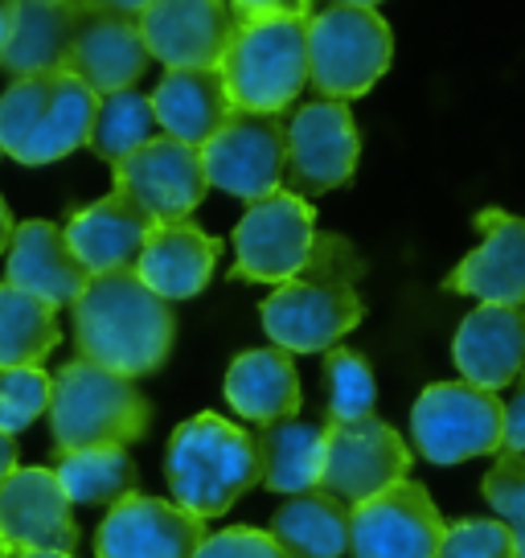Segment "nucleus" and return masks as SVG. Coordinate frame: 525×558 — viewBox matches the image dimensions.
I'll list each match as a JSON object with an SVG mask.
<instances>
[{"label": "nucleus", "instance_id": "f257e3e1", "mask_svg": "<svg viewBox=\"0 0 525 558\" xmlns=\"http://www.w3.org/2000/svg\"><path fill=\"white\" fill-rule=\"evenodd\" d=\"M74 308L78 357L123 378H144L169 362L173 349V308L144 288L136 271L90 276Z\"/></svg>", "mask_w": 525, "mask_h": 558}, {"label": "nucleus", "instance_id": "f03ea898", "mask_svg": "<svg viewBox=\"0 0 525 558\" xmlns=\"http://www.w3.org/2000/svg\"><path fill=\"white\" fill-rule=\"evenodd\" d=\"M353 259L350 243L333 234H316L313 259L296 279L280 283L262 300V329L283 353H329L345 341V332L362 325L366 304L353 288L345 263Z\"/></svg>", "mask_w": 525, "mask_h": 558}, {"label": "nucleus", "instance_id": "7ed1b4c3", "mask_svg": "<svg viewBox=\"0 0 525 558\" xmlns=\"http://www.w3.org/2000/svg\"><path fill=\"white\" fill-rule=\"evenodd\" d=\"M164 476L176 506L210 522L259 485V456L243 427L213 411H202L185 418L169 439Z\"/></svg>", "mask_w": 525, "mask_h": 558}, {"label": "nucleus", "instance_id": "20e7f679", "mask_svg": "<svg viewBox=\"0 0 525 558\" xmlns=\"http://www.w3.org/2000/svg\"><path fill=\"white\" fill-rule=\"evenodd\" d=\"M152 407L141 386L123 374L90 366L74 357L53 374L50 390V432L58 452L87 448H127L148 432Z\"/></svg>", "mask_w": 525, "mask_h": 558}, {"label": "nucleus", "instance_id": "39448f33", "mask_svg": "<svg viewBox=\"0 0 525 558\" xmlns=\"http://www.w3.org/2000/svg\"><path fill=\"white\" fill-rule=\"evenodd\" d=\"M308 21L271 17L239 21L227 53L218 62V78L227 87L234 111L280 116L308 87Z\"/></svg>", "mask_w": 525, "mask_h": 558}, {"label": "nucleus", "instance_id": "423d86ee", "mask_svg": "<svg viewBox=\"0 0 525 558\" xmlns=\"http://www.w3.org/2000/svg\"><path fill=\"white\" fill-rule=\"evenodd\" d=\"M394 58V37L374 4L341 0L308 21V83L320 99L350 104L366 95Z\"/></svg>", "mask_w": 525, "mask_h": 558}, {"label": "nucleus", "instance_id": "0eeeda50", "mask_svg": "<svg viewBox=\"0 0 525 558\" xmlns=\"http://www.w3.org/2000/svg\"><path fill=\"white\" fill-rule=\"evenodd\" d=\"M411 432L419 456L431 464H464L476 456H497L505 436V402L464 378L431 383L415 399Z\"/></svg>", "mask_w": 525, "mask_h": 558}, {"label": "nucleus", "instance_id": "6e6552de", "mask_svg": "<svg viewBox=\"0 0 525 558\" xmlns=\"http://www.w3.org/2000/svg\"><path fill=\"white\" fill-rule=\"evenodd\" d=\"M406 472H411V444L378 415L357 423H325L320 476H316V488L325 497L357 509L362 501L406 481Z\"/></svg>", "mask_w": 525, "mask_h": 558}, {"label": "nucleus", "instance_id": "1a4fd4ad", "mask_svg": "<svg viewBox=\"0 0 525 558\" xmlns=\"http://www.w3.org/2000/svg\"><path fill=\"white\" fill-rule=\"evenodd\" d=\"M288 153H283V193L300 202L350 185L362 157V136L350 104L313 99L296 107L288 120Z\"/></svg>", "mask_w": 525, "mask_h": 558}, {"label": "nucleus", "instance_id": "9d476101", "mask_svg": "<svg viewBox=\"0 0 525 558\" xmlns=\"http://www.w3.org/2000/svg\"><path fill=\"white\" fill-rule=\"evenodd\" d=\"M316 246V214L308 202L276 190L262 202H251L234 227V267L230 279L251 283H288L296 279Z\"/></svg>", "mask_w": 525, "mask_h": 558}, {"label": "nucleus", "instance_id": "9b49d317", "mask_svg": "<svg viewBox=\"0 0 525 558\" xmlns=\"http://www.w3.org/2000/svg\"><path fill=\"white\" fill-rule=\"evenodd\" d=\"M283 153H288L283 116L234 111L202 148V169L213 190L243 197L251 206L283 190Z\"/></svg>", "mask_w": 525, "mask_h": 558}, {"label": "nucleus", "instance_id": "f8f14e48", "mask_svg": "<svg viewBox=\"0 0 525 558\" xmlns=\"http://www.w3.org/2000/svg\"><path fill=\"white\" fill-rule=\"evenodd\" d=\"M144 66L148 46L141 37V4H78L66 74L107 99L136 87Z\"/></svg>", "mask_w": 525, "mask_h": 558}, {"label": "nucleus", "instance_id": "ddd939ff", "mask_svg": "<svg viewBox=\"0 0 525 558\" xmlns=\"http://www.w3.org/2000/svg\"><path fill=\"white\" fill-rule=\"evenodd\" d=\"M431 493L419 481H399L386 493L350 509V555L353 558H436L443 542Z\"/></svg>", "mask_w": 525, "mask_h": 558}, {"label": "nucleus", "instance_id": "4468645a", "mask_svg": "<svg viewBox=\"0 0 525 558\" xmlns=\"http://www.w3.org/2000/svg\"><path fill=\"white\" fill-rule=\"evenodd\" d=\"M115 169V190L132 197L152 222H185L210 190L202 153L169 136H152Z\"/></svg>", "mask_w": 525, "mask_h": 558}, {"label": "nucleus", "instance_id": "2eb2a0df", "mask_svg": "<svg viewBox=\"0 0 525 558\" xmlns=\"http://www.w3.org/2000/svg\"><path fill=\"white\" fill-rule=\"evenodd\" d=\"M239 29L222 0H152L141 4V37L148 58L169 70H218Z\"/></svg>", "mask_w": 525, "mask_h": 558}, {"label": "nucleus", "instance_id": "dca6fc26", "mask_svg": "<svg viewBox=\"0 0 525 558\" xmlns=\"http://www.w3.org/2000/svg\"><path fill=\"white\" fill-rule=\"evenodd\" d=\"M210 538L206 522L164 497L132 493L111 506L95 534V558H193Z\"/></svg>", "mask_w": 525, "mask_h": 558}, {"label": "nucleus", "instance_id": "f3484780", "mask_svg": "<svg viewBox=\"0 0 525 558\" xmlns=\"http://www.w3.org/2000/svg\"><path fill=\"white\" fill-rule=\"evenodd\" d=\"M0 542L4 550L74 555V506L53 481V469H17L0 481Z\"/></svg>", "mask_w": 525, "mask_h": 558}, {"label": "nucleus", "instance_id": "a211bd4d", "mask_svg": "<svg viewBox=\"0 0 525 558\" xmlns=\"http://www.w3.org/2000/svg\"><path fill=\"white\" fill-rule=\"evenodd\" d=\"M476 230H480V246L455 263L443 288L480 304L525 308V218L505 209H480Z\"/></svg>", "mask_w": 525, "mask_h": 558}, {"label": "nucleus", "instance_id": "6ab92c4d", "mask_svg": "<svg viewBox=\"0 0 525 558\" xmlns=\"http://www.w3.org/2000/svg\"><path fill=\"white\" fill-rule=\"evenodd\" d=\"M152 227L157 222L132 197L111 190L99 202L74 209L62 234L71 243L74 259L87 267V276H107V271H132L136 267L144 239Z\"/></svg>", "mask_w": 525, "mask_h": 558}, {"label": "nucleus", "instance_id": "aec40b11", "mask_svg": "<svg viewBox=\"0 0 525 558\" xmlns=\"http://www.w3.org/2000/svg\"><path fill=\"white\" fill-rule=\"evenodd\" d=\"M452 357L464 383L497 395L525 366V308L476 304L455 329Z\"/></svg>", "mask_w": 525, "mask_h": 558}, {"label": "nucleus", "instance_id": "412c9836", "mask_svg": "<svg viewBox=\"0 0 525 558\" xmlns=\"http://www.w3.org/2000/svg\"><path fill=\"white\" fill-rule=\"evenodd\" d=\"M87 279H90L87 267L74 259L62 227L34 218V222H21L13 230L4 283L29 292L34 300L50 304L53 313H58V308H66V304H74V300L83 296Z\"/></svg>", "mask_w": 525, "mask_h": 558}, {"label": "nucleus", "instance_id": "4be33fe9", "mask_svg": "<svg viewBox=\"0 0 525 558\" xmlns=\"http://www.w3.org/2000/svg\"><path fill=\"white\" fill-rule=\"evenodd\" d=\"M218 251H222V243L210 239L202 227H193L190 218L185 222H157L148 230L141 259L132 271L144 279V288L152 296L173 304V300L197 296L210 283L213 267H218Z\"/></svg>", "mask_w": 525, "mask_h": 558}, {"label": "nucleus", "instance_id": "5701e85b", "mask_svg": "<svg viewBox=\"0 0 525 558\" xmlns=\"http://www.w3.org/2000/svg\"><path fill=\"white\" fill-rule=\"evenodd\" d=\"M74 21L78 4L74 0H21L9 17V37L0 50V70L13 78H37V74H62L71 58Z\"/></svg>", "mask_w": 525, "mask_h": 558}, {"label": "nucleus", "instance_id": "b1692460", "mask_svg": "<svg viewBox=\"0 0 525 558\" xmlns=\"http://www.w3.org/2000/svg\"><path fill=\"white\" fill-rule=\"evenodd\" d=\"M148 104H152V120L164 128V136L181 140L197 153L234 116L218 70H169Z\"/></svg>", "mask_w": 525, "mask_h": 558}, {"label": "nucleus", "instance_id": "393cba45", "mask_svg": "<svg viewBox=\"0 0 525 558\" xmlns=\"http://www.w3.org/2000/svg\"><path fill=\"white\" fill-rule=\"evenodd\" d=\"M227 402L243 418L271 427L300 411V374L292 353L276 345L246 349L227 369Z\"/></svg>", "mask_w": 525, "mask_h": 558}, {"label": "nucleus", "instance_id": "a878e982", "mask_svg": "<svg viewBox=\"0 0 525 558\" xmlns=\"http://www.w3.org/2000/svg\"><path fill=\"white\" fill-rule=\"evenodd\" d=\"M259 456V485L271 493H313L320 476V444H325V423H304V418H283L271 427H259L255 436Z\"/></svg>", "mask_w": 525, "mask_h": 558}, {"label": "nucleus", "instance_id": "bb28decb", "mask_svg": "<svg viewBox=\"0 0 525 558\" xmlns=\"http://www.w3.org/2000/svg\"><path fill=\"white\" fill-rule=\"evenodd\" d=\"M95 116H99V95L66 70L53 74L50 99H46V111H41L25 153H21V165H50V160L71 157L74 148L90 144Z\"/></svg>", "mask_w": 525, "mask_h": 558}, {"label": "nucleus", "instance_id": "cd10ccee", "mask_svg": "<svg viewBox=\"0 0 525 558\" xmlns=\"http://www.w3.org/2000/svg\"><path fill=\"white\" fill-rule=\"evenodd\" d=\"M271 538L288 558H345L350 550V509L320 488L300 493L271 518Z\"/></svg>", "mask_w": 525, "mask_h": 558}, {"label": "nucleus", "instance_id": "c85d7f7f", "mask_svg": "<svg viewBox=\"0 0 525 558\" xmlns=\"http://www.w3.org/2000/svg\"><path fill=\"white\" fill-rule=\"evenodd\" d=\"M53 481L71 506H120L136 493V460L127 448H87L58 452Z\"/></svg>", "mask_w": 525, "mask_h": 558}, {"label": "nucleus", "instance_id": "c756f323", "mask_svg": "<svg viewBox=\"0 0 525 558\" xmlns=\"http://www.w3.org/2000/svg\"><path fill=\"white\" fill-rule=\"evenodd\" d=\"M58 349V313L13 283H0V374L34 369Z\"/></svg>", "mask_w": 525, "mask_h": 558}, {"label": "nucleus", "instance_id": "7c9ffc66", "mask_svg": "<svg viewBox=\"0 0 525 558\" xmlns=\"http://www.w3.org/2000/svg\"><path fill=\"white\" fill-rule=\"evenodd\" d=\"M152 104L141 90H120L99 99V116L90 128V153L95 157L120 165L123 157H132L141 144L152 140Z\"/></svg>", "mask_w": 525, "mask_h": 558}, {"label": "nucleus", "instance_id": "2f4dec72", "mask_svg": "<svg viewBox=\"0 0 525 558\" xmlns=\"http://www.w3.org/2000/svg\"><path fill=\"white\" fill-rule=\"evenodd\" d=\"M325 386H329V423H357L378 407L374 369L357 349L337 345L325 353Z\"/></svg>", "mask_w": 525, "mask_h": 558}, {"label": "nucleus", "instance_id": "473e14b6", "mask_svg": "<svg viewBox=\"0 0 525 558\" xmlns=\"http://www.w3.org/2000/svg\"><path fill=\"white\" fill-rule=\"evenodd\" d=\"M480 493H485V501L497 513V522L513 534L517 558H525V456L517 452L497 456V464L480 481Z\"/></svg>", "mask_w": 525, "mask_h": 558}, {"label": "nucleus", "instance_id": "72a5a7b5", "mask_svg": "<svg viewBox=\"0 0 525 558\" xmlns=\"http://www.w3.org/2000/svg\"><path fill=\"white\" fill-rule=\"evenodd\" d=\"M53 378L46 369H9L0 374V432L17 436L34 427L37 418L50 411Z\"/></svg>", "mask_w": 525, "mask_h": 558}, {"label": "nucleus", "instance_id": "f704fd0d", "mask_svg": "<svg viewBox=\"0 0 525 558\" xmlns=\"http://www.w3.org/2000/svg\"><path fill=\"white\" fill-rule=\"evenodd\" d=\"M436 558H517L513 534L492 518H464L443 530Z\"/></svg>", "mask_w": 525, "mask_h": 558}, {"label": "nucleus", "instance_id": "c9c22d12", "mask_svg": "<svg viewBox=\"0 0 525 558\" xmlns=\"http://www.w3.org/2000/svg\"><path fill=\"white\" fill-rule=\"evenodd\" d=\"M193 558H288L280 550V542L271 538L267 530H251V525H230L218 530L197 546Z\"/></svg>", "mask_w": 525, "mask_h": 558}, {"label": "nucleus", "instance_id": "e433bc0d", "mask_svg": "<svg viewBox=\"0 0 525 558\" xmlns=\"http://www.w3.org/2000/svg\"><path fill=\"white\" fill-rule=\"evenodd\" d=\"M501 452L525 456V366L513 378V395L505 407V436H501Z\"/></svg>", "mask_w": 525, "mask_h": 558}, {"label": "nucleus", "instance_id": "4c0bfd02", "mask_svg": "<svg viewBox=\"0 0 525 558\" xmlns=\"http://www.w3.org/2000/svg\"><path fill=\"white\" fill-rule=\"evenodd\" d=\"M21 464H17V436H9V432H0V481L4 476H13Z\"/></svg>", "mask_w": 525, "mask_h": 558}, {"label": "nucleus", "instance_id": "58836bf2", "mask_svg": "<svg viewBox=\"0 0 525 558\" xmlns=\"http://www.w3.org/2000/svg\"><path fill=\"white\" fill-rule=\"evenodd\" d=\"M13 230H17V222H13V214H9V202L0 197V255H9V243H13Z\"/></svg>", "mask_w": 525, "mask_h": 558}, {"label": "nucleus", "instance_id": "ea45409f", "mask_svg": "<svg viewBox=\"0 0 525 558\" xmlns=\"http://www.w3.org/2000/svg\"><path fill=\"white\" fill-rule=\"evenodd\" d=\"M4 558H74V555H58V550H4Z\"/></svg>", "mask_w": 525, "mask_h": 558}, {"label": "nucleus", "instance_id": "a19ab883", "mask_svg": "<svg viewBox=\"0 0 525 558\" xmlns=\"http://www.w3.org/2000/svg\"><path fill=\"white\" fill-rule=\"evenodd\" d=\"M9 17H13V4H0V50H4V37H9Z\"/></svg>", "mask_w": 525, "mask_h": 558}, {"label": "nucleus", "instance_id": "79ce46f5", "mask_svg": "<svg viewBox=\"0 0 525 558\" xmlns=\"http://www.w3.org/2000/svg\"><path fill=\"white\" fill-rule=\"evenodd\" d=\"M0 558H4V542H0Z\"/></svg>", "mask_w": 525, "mask_h": 558}]
</instances>
